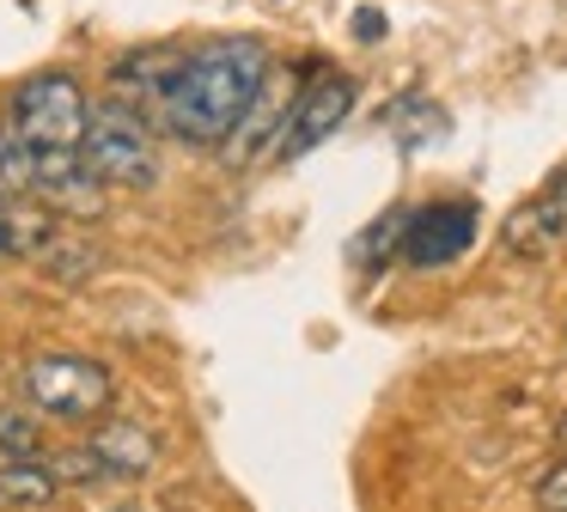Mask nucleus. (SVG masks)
<instances>
[{"mask_svg":"<svg viewBox=\"0 0 567 512\" xmlns=\"http://www.w3.org/2000/svg\"><path fill=\"white\" fill-rule=\"evenodd\" d=\"M269 73L275 55L262 37H208V43L184 49V61L165 80V92L153 98L147 116L184 146H220Z\"/></svg>","mask_w":567,"mask_h":512,"instance_id":"1","label":"nucleus"},{"mask_svg":"<svg viewBox=\"0 0 567 512\" xmlns=\"http://www.w3.org/2000/svg\"><path fill=\"white\" fill-rule=\"evenodd\" d=\"M80 165L99 190H153L159 183V153H153V116L128 98L92 110L80 134Z\"/></svg>","mask_w":567,"mask_h":512,"instance_id":"2","label":"nucleus"},{"mask_svg":"<svg viewBox=\"0 0 567 512\" xmlns=\"http://www.w3.org/2000/svg\"><path fill=\"white\" fill-rule=\"evenodd\" d=\"M19 397L43 421H99L116 402V372L92 354H38L19 372Z\"/></svg>","mask_w":567,"mask_h":512,"instance_id":"3","label":"nucleus"},{"mask_svg":"<svg viewBox=\"0 0 567 512\" xmlns=\"http://www.w3.org/2000/svg\"><path fill=\"white\" fill-rule=\"evenodd\" d=\"M7 122L31 146H80V134L92 122L86 85L74 73H31V80H19L13 104H7Z\"/></svg>","mask_w":567,"mask_h":512,"instance_id":"4","label":"nucleus"},{"mask_svg":"<svg viewBox=\"0 0 567 512\" xmlns=\"http://www.w3.org/2000/svg\"><path fill=\"white\" fill-rule=\"evenodd\" d=\"M360 104V80L354 73H318V80L299 85V98L287 104V122L275 134L269 158H306L311 146H323Z\"/></svg>","mask_w":567,"mask_h":512,"instance_id":"5","label":"nucleus"},{"mask_svg":"<svg viewBox=\"0 0 567 512\" xmlns=\"http://www.w3.org/2000/svg\"><path fill=\"white\" fill-rule=\"evenodd\" d=\"M476 207L470 202H433V207H415L403 226V263L409 268H445L476 244Z\"/></svg>","mask_w":567,"mask_h":512,"instance_id":"6","label":"nucleus"},{"mask_svg":"<svg viewBox=\"0 0 567 512\" xmlns=\"http://www.w3.org/2000/svg\"><path fill=\"white\" fill-rule=\"evenodd\" d=\"M86 446H92V458H99V470L116 475V482H141V475H153V463H159V439L141 421H104L99 414Z\"/></svg>","mask_w":567,"mask_h":512,"instance_id":"7","label":"nucleus"},{"mask_svg":"<svg viewBox=\"0 0 567 512\" xmlns=\"http://www.w3.org/2000/svg\"><path fill=\"white\" fill-rule=\"evenodd\" d=\"M281 122H287V104H281V92H275V73H269V80H262V92L245 104L238 129L220 141V153L233 158V165H250V158H269V146H275V134H281Z\"/></svg>","mask_w":567,"mask_h":512,"instance_id":"8","label":"nucleus"},{"mask_svg":"<svg viewBox=\"0 0 567 512\" xmlns=\"http://www.w3.org/2000/svg\"><path fill=\"white\" fill-rule=\"evenodd\" d=\"M177 61H184V49H172V43L128 49V55L111 68V92L116 98H141V110H153V98L165 92V80L177 73Z\"/></svg>","mask_w":567,"mask_h":512,"instance_id":"9","label":"nucleus"},{"mask_svg":"<svg viewBox=\"0 0 567 512\" xmlns=\"http://www.w3.org/2000/svg\"><path fill=\"white\" fill-rule=\"evenodd\" d=\"M561 238H567V219H561V207H555L549 195L513 207V214H506V226H501L506 256H525V263H530V256H549Z\"/></svg>","mask_w":567,"mask_h":512,"instance_id":"10","label":"nucleus"},{"mask_svg":"<svg viewBox=\"0 0 567 512\" xmlns=\"http://www.w3.org/2000/svg\"><path fill=\"white\" fill-rule=\"evenodd\" d=\"M38 263L50 268L55 280H92V275H99V263H104V256H99V244H92L86 232L55 226V232H50V244L38 250Z\"/></svg>","mask_w":567,"mask_h":512,"instance_id":"11","label":"nucleus"},{"mask_svg":"<svg viewBox=\"0 0 567 512\" xmlns=\"http://www.w3.org/2000/svg\"><path fill=\"white\" fill-rule=\"evenodd\" d=\"M55 494H62V482H55L50 458H13V463H0V500H7V506H50Z\"/></svg>","mask_w":567,"mask_h":512,"instance_id":"12","label":"nucleus"},{"mask_svg":"<svg viewBox=\"0 0 567 512\" xmlns=\"http://www.w3.org/2000/svg\"><path fill=\"white\" fill-rule=\"evenodd\" d=\"M0 458H43V414L31 402H0Z\"/></svg>","mask_w":567,"mask_h":512,"instance_id":"13","label":"nucleus"},{"mask_svg":"<svg viewBox=\"0 0 567 512\" xmlns=\"http://www.w3.org/2000/svg\"><path fill=\"white\" fill-rule=\"evenodd\" d=\"M31 171H38V146H31L13 122H0V195H7V202L31 195Z\"/></svg>","mask_w":567,"mask_h":512,"instance_id":"14","label":"nucleus"},{"mask_svg":"<svg viewBox=\"0 0 567 512\" xmlns=\"http://www.w3.org/2000/svg\"><path fill=\"white\" fill-rule=\"evenodd\" d=\"M403 226H409V207H391V214L372 219V232L360 238V263H367V268L391 263V256L403 250Z\"/></svg>","mask_w":567,"mask_h":512,"instance_id":"15","label":"nucleus"},{"mask_svg":"<svg viewBox=\"0 0 567 512\" xmlns=\"http://www.w3.org/2000/svg\"><path fill=\"white\" fill-rule=\"evenodd\" d=\"M50 470H55V482H62V488H92V482H104L92 446H74V451H62V458H50Z\"/></svg>","mask_w":567,"mask_h":512,"instance_id":"16","label":"nucleus"},{"mask_svg":"<svg viewBox=\"0 0 567 512\" xmlns=\"http://www.w3.org/2000/svg\"><path fill=\"white\" fill-rule=\"evenodd\" d=\"M530 500H537V512H567V451H561V458H555L549 470L537 475Z\"/></svg>","mask_w":567,"mask_h":512,"instance_id":"17","label":"nucleus"},{"mask_svg":"<svg viewBox=\"0 0 567 512\" xmlns=\"http://www.w3.org/2000/svg\"><path fill=\"white\" fill-rule=\"evenodd\" d=\"M0 256H19V202L0 195Z\"/></svg>","mask_w":567,"mask_h":512,"instance_id":"18","label":"nucleus"},{"mask_svg":"<svg viewBox=\"0 0 567 512\" xmlns=\"http://www.w3.org/2000/svg\"><path fill=\"white\" fill-rule=\"evenodd\" d=\"M354 31L367 37V43H379V37H384V12H379V7H360V12H354Z\"/></svg>","mask_w":567,"mask_h":512,"instance_id":"19","label":"nucleus"},{"mask_svg":"<svg viewBox=\"0 0 567 512\" xmlns=\"http://www.w3.org/2000/svg\"><path fill=\"white\" fill-rule=\"evenodd\" d=\"M549 202H555V207H561V219H567V171H561V177H555V190H549Z\"/></svg>","mask_w":567,"mask_h":512,"instance_id":"20","label":"nucleus"},{"mask_svg":"<svg viewBox=\"0 0 567 512\" xmlns=\"http://www.w3.org/2000/svg\"><path fill=\"white\" fill-rule=\"evenodd\" d=\"M555 439H561V451H567V414H561V427H555Z\"/></svg>","mask_w":567,"mask_h":512,"instance_id":"21","label":"nucleus"},{"mask_svg":"<svg viewBox=\"0 0 567 512\" xmlns=\"http://www.w3.org/2000/svg\"><path fill=\"white\" fill-rule=\"evenodd\" d=\"M116 512H141V506H116Z\"/></svg>","mask_w":567,"mask_h":512,"instance_id":"22","label":"nucleus"}]
</instances>
